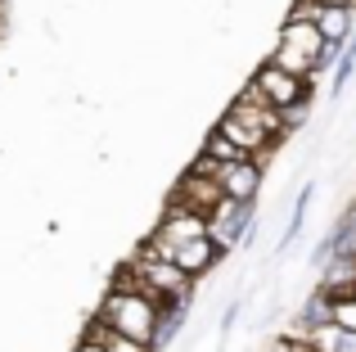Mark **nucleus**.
Returning <instances> with one entry per match:
<instances>
[{
	"mask_svg": "<svg viewBox=\"0 0 356 352\" xmlns=\"http://www.w3.org/2000/svg\"><path fill=\"white\" fill-rule=\"evenodd\" d=\"M217 131L226 136V141H235L248 159H266L270 150H275L280 141H284V127H280V113L275 109H266L261 104V95L252 86H243L239 90V99L226 109V118L217 122Z\"/></svg>",
	"mask_w": 356,
	"mask_h": 352,
	"instance_id": "1",
	"label": "nucleus"
},
{
	"mask_svg": "<svg viewBox=\"0 0 356 352\" xmlns=\"http://www.w3.org/2000/svg\"><path fill=\"white\" fill-rule=\"evenodd\" d=\"M95 317L104 321L113 335H127V339H136V344L149 348V339H154V321H158V303L149 298V294H140L127 275H118L113 289L104 294V303L95 307Z\"/></svg>",
	"mask_w": 356,
	"mask_h": 352,
	"instance_id": "2",
	"label": "nucleus"
},
{
	"mask_svg": "<svg viewBox=\"0 0 356 352\" xmlns=\"http://www.w3.org/2000/svg\"><path fill=\"white\" fill-rule=\"evenodd\" d=\"M118 275H127V280L136 285L140 294H149L158 307H163V303H185L194 294V280H190V275H185L181 266H172L167 257H154L149 248H140V253L131 257Z\"/></svg>",
	"mask_w": 356,
	"mask_h": 352,
	"instance_id": "3",
	"label": "nucleus"
},
{
	"mask_svg": "<svg viewBox=\"0 0 356 352\" xmlns=\"http://www.w3.org/2000/svg\"><path fill=\"white\" fill-rule=\"evenodd\" d=\"M321 50H325V41H321V32H316V23H289L284 18L280 45H275V54H270V63L284 68V72H293V77H302V81H312Z\"/></svg>",
	"mask_w": 356,
	"mask_h": 352,
	"instance_id": "4",
	"label": "nucleus"
},
{
	"mask_svg": "<svg viewBox=\"0 0 356 352\" xmlns=\"http://www.w3.org/2000/svg\"><path fill=\"white\" fill-rule=\"evenodd\" d=\"M257 203H230L221 199L217 208L208 212V239L221 248V253H230V248L239 244H252V235H257Z\"/></svg>",
	"mask_w": 356,
	"mask_h": 352,
	"instance_id": "5",
	"label": "nucleus"
},
{
	"mask_svg": "<svg viewBox=\"0 0 356 352\" xmlns=\"http://www.w3.org/2000/svg\"><path fill=\"white\" fill-rule=\"evenodd\" d=\"M252 90L261 95V104L266 109H275V113H284V109H293V104H307L312 99V81H302V77H293V72H284V68H275V63H261L257 72H252V81H248Z\"/></svg>",
	"mask_w": 356,
	"mask_h": 352,
	"instance_id": "6",
	"label": "nucleus"
},
{
	"mask_svg": "<svg viewBox=\"0 0 356 352\" xmlns=\"http://www.w3.org/2000/svg\"><path fill=\"white\" fill-rule=\"evenodd\" d=\"M203 235H208V217L185 208V203H176V199H167V208H163V217H158L149 239H158L163 248H176V244H190V239H203Z\"/></svg>",
	"mask_w": 356,
	"mask_h": 352,
	"instance_id": "7",
	"label": "nucleus"
},
{
	"mask_svg": "<svg viewBox=\"0 0 356 352\" xmlns=\"http://www.w3.org/2000/svg\"><path fill=\"white\" fill-rule=\"evenodd\" d=\"M217 185H221V199H230V203H257V190H261V163H257V159L230 163V168L217 172Z\"/></svg>",
	"mask_w": 356,
	"mask_h": 352,
	"instance_id": "8",
	"label": "nucleus"
},
{
	"mask_svg": "<svg viewBox=\"0 0 356 352\" xmlns=\"http://www.w3.org/2000/svg\"><path fill=\"white\" fill-rule=\"evenodd\" d=\"M172 199L208 217V212L221 203V185H217V181H208V176H194V172H185V176H181V185L172 190Z\"/></svg>",
	"mask_w": 356,
	"mask_h": 352,
	"instance_id": "9",
	"label": "nucleus"
},
{
	"mask_svg": "<svg viewBox=\"0 0 356 352\" xmlns=\"http://www.w3.org/2000/svg\"><path fill=\"white\" fill-rule=\"evenodd\" d=\"M316 32H321V41L330 45V50H343L356 32V9H339V5L321 9V14H316Z\"/></svg>",
	"mask_w": 356,
	"mask_h": 352,
	"instance_id": "10",
	"label": "nucleus"
},
{
	"mask_svg": "<svg viewBox=\"0 0 356 352\" xmlns=\"http://www.w3.org/2000/svg\"><path fill=\"white\" fill-rule=\"evenodd\" d=\"M185 317H190V298H185V303H163V307H158V321H154L149 352H167V348H172V339L181 335Z\"/></svg>",
	"mask_w": 356,
	"mask_h": 352,
	"instance_id": "11",
	"label": "nucleus"
},
{
	"mask_svg": "<svg viewBox=\"0 0 356 352\" xmlns=\"http://www.w3.org/2000/svg\"><path fill=\"white\" fill-rule=\"evenodd\" d=\"M81 339H95V344H104V352H149L145 344H136V339L113 335V330H108L99 317H90V321H86V335H81Z\"/></svg>",
	"mask_w": 356,
	"mask_h": 352,
	"instance_id": "12",
	"label": "nucleus"
},
{
	"mask_svg": "<svg viewBox=\"0 0 356 352\" xmlns=\"http://www.w3.org/2000/svg\"><path fill=\"white\" fill-rule=\"evenodd\" d=\"M199 154H203V159H212L217 168H230V163H243V159H248V154H243L235 141H226L217 127L208 131V141H203V150H199Z\"/></svg>",
	"mask_w": 356,
	"mask_h": 352,
	"instance_id": "13",
	"label": "nucleus"
},
{
	"mask_svg": "<svg viewBox=\"0 0 356 352\" xmlns=\"http://www.w3.org/2000/svg\"><path fill=\"white\" fill-rule=\"evenodd\" d=\"M312 194H316V185H302V190H298V203H293V212H289V226H284V235H280V248H289L298 235H302V221H307V208H312Z\"/></svg>",
	"mask_w": 356,
	"mask_h": 352,
	"instance_id": "14",
	"label": "nucleus"
},
{
	"mask_svg": "<svg viewBox=\"0 0 356 352\" xmlns=\"http://www.w3.org/2000/svg\"><path fill=\"white\" fill-rule=\"evenodd\" d=\"M334 326H343V330H352L356 335V289H348V294H334Z\"/></svg>",
	"mask_w": 356,
	"mask_h": 352,
	"instance_id": "15",
	"label": "nucleus"
},
{
	"mask_svg": "<svg viewBox=\"0 0 356 352\" xmlns=\"http://www.w3.org/2000/svg\"><path fill=\"white\" fill-rule=\"evenodd\" d=\"M307 113H312V99H307V104L284 109V113H280V127H284V136H289V131H298V127H307Z\"/></svg>",
	"mask_w": 356,
	"mask_h": 352,
	"instance_id": "16",
	"label": "nucleus"
},
{
	"mask_svg": "<svg viewBox=\"0 0 356 352\" xmlns=\"http://www.w3.org/2000/svg\"><path fill=\"white\" fill-rule=\"evenodd\" d=\"M266 352H312V348H307V339H298V335H280Z\"/></svg>",
	"mask_w": 356,
	"mask_h": 352,
	"instance_id": "17",
	"label": "nucleus"
},
{
	"mask_svg": "<svg viewBox=\"0 0 356 352\" xmlns=\"http://www.w3.org/2000/svg\"><path fill=\"white\" fill-rule=\"evenodd\" d=\"M239 307H243L239 298H235V303H230V307H226V317H221V335H226V330H230V326H235V321H239Z\"/></svg>",
	"mask_w": 356,
	"mask_h": 352,
	"instance_id": "18",
	"label": "nucleus"
},
{
	"mask_svg": "<svg viewBox=\"0 0 356 352\" xmlns=\"http://www.w3.org/2000/svg\"><path fill=\"white\" fill-rule=\"evenodd\" d=\"M72 352H104V344H95V339H77V348Z\"/></svg>",
	"mask_w": 356,
	"mask_h": 352,
	"instance_id": "19",
	"label": "nucleus"
},
{
	"mask_svg": "<svg viewBox=\"0 0 356 352\" xmlns=\"http://www.w3.org/2000/svg\"><path fill=\"white\" fill-rule=\"evenodd\" d=\"M312 5H321V9H330V5H339V9H352L356 0H312Z\"/></svg>",
	"mask_w": 356,
	"mask_h": 352,
	"instance_id": "20",
	"label": "nucleus"
}]
</instances>
